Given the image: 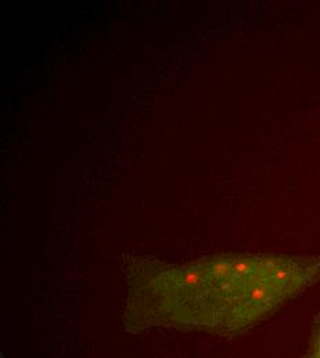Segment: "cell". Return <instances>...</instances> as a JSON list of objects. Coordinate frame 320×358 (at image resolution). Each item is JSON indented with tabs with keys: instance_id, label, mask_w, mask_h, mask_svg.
I'll return each mask as SVG.
<instances>
[{
	"instance_id": "2",
	"label": "cell",
	"mask_w": 320,
	"mask_h": 358,
	"mask_svg": "<svg viewBox=\"0 0 320 358\" xmlns=\"http://www.w3.org/2000/svg\"><path fill=\"white\" fill-rule=\"evenodd\" d=\"M308 358H320V320L318 322V327L315 329L309 352H308Z\"/></svg>"
},
{
	"instance_id": "1",
	"label": "cell",
	"mask_w": 320,
	"mask_h": 358,
	"mask_svg": "<svg viewBox=\"0 0 320 358\" xmlns=\"http://www.w3.org/2000/svg\"><path fill=\"white\" fill-rule=\"evenodd\" d=\"M320 282V254H217L183 264L130 261L125 332L242 335Z\"/></svg>"
}]
</instances>
